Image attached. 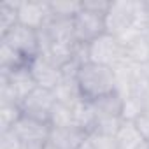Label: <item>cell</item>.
<instances>
[{
  "label": "cell",
  "mask_w": 149,
  "mask_h": 149,
  "mask_svg": "<svg viewBox=\"0 0 149 149\" xmlns=\"http://www.w3.org/2000/svg\"><path fill=\"white\" fill-rule=\"evenodd\" d=\"M77 84L83 98L97 100L116 91V77L114 70L105 65H98L93 61H86L77 72Z\"/></svg>",
  "instance_id": "cell-1"
},
{
  "label": "cell",
  "mask_w": 149,
  "mask_h": 149,
  "mask_svg": "<svg viewBox=\"0 0 149 149\" xmlns=\"http://www.w3.org/2000/svg\"><path fill=\"white\" fill-rule=\"evenodd\" d=\"M139 18V0H119L111 2V7L105 14L107 33L121 37L123 33L137 28Z\"/></svg>",
  "instance_id": "cell-2"
},
{
  "label": "cell",
  "mask_w": 149,
  "mask_h": 149,
  "mask_svg": "<svg viewBox=\"0 0 149 149\" xmlns=\"http://www.w3.org/2000/svg\"><path fill=\"white\" fill-rule=\"evenodd\" d=\"M88 46V58L93 63L105 65V67H114L121 60H125V47L119 42V39L112 33H104L93 42L86 44Z\"/></svg>",
  "instance_id": "cell-3"
},
{
  "label": "cell",
  "mask_w": 149,
  "mask_h": 149,
  "mask_svg": "<svg viewBox=\"0 0 149 149\" xmlns=\"http://www.w3.org/2000/svg\"><path fill=\"white\" fill-rule=\"evenodd\" d=\"M0 40L11 46L14 51H18L23 58L28 61L40 54V42H39V32L23 25H16L13 30H9Z\"/></svg>",
  "instance_id": "cell-4"
},
{
  "label": "cell",
  "mask_w": 149,
  "mask_h": 149,
  "mask_svg": "<svg viewBox=\"0 0 149 149\" xmlns=\"http://www.w3.org/2000/svg\"><path fill=\"white\" fill-rule=\"evenodd\" d=\"M74 30H76V39L79 44H90L107 32L105 16L83 7L81 13L74 18Z\"/></svg>",
  "instance_id": "cell-5"
},
{
  "label": "cell",
  "mask_w": 149,
  "mask_h": 149,
  "mask_svg": "<svg viewBox=\"0 0 149 149\" xmlns=\"http://www.w3.org/2000/svg\"><path fill=\"white\" fill-rule=\"evenodd\" d=\"M54 104H56L54 91L37 86L21 102V111H23V116H30V118H35V119L49 123V114H51Z\"/></svg>",
  "instance_id": "cell-6"
},
{
  "label": "cell",
  "mask_w": 149,
  "mask_h": 149,
  "mask_svg": "<svg viewBox=\"0 0 149 149\" xmlns=\"http://www.w3.org/2000/svg\"><path fill=\"white\" fill-rule=\"evenodd\" d=\"M18 16H19V25L33 28V30H42L46 28L51 19H53V11L49 2H32V0H19L18 7Z\"/></svg>",
  "instance_id": "cell-7"
},
{
  "label": "cell",
  "mask_w": 149,
  "mask_h": 149,
  "mask_svg": "<svg viewBox=\"0 0 149 149\" xmlns=\"http://www.w3.org/2000/svg\"><path fill=\"white\" fill-rule=\"evenodd\" d=\"M0 81L6 83V84L9 86V90L13 91V95L16 97V100L19 102V105H21V102L37 88L35 79H33V76H32L28 65H26V67L14 68V70H11V72L0 70Z\"/></svg>",
  "instance_id": "cell-8"
},
{
  "label": "cell",
  "mask_w": 149,
  "mask_h": 149,
  "mask_svg": "<svg viewBox=\"0 0 149 149\" xmlns=\"http://www.w3.org/2000/svg\"><path fill=\"white\" fill-rule=\"evenodd\" d=\"M28 68L32 72V76L35 79V84L39 88H46V90H54L60 81L63 79V72L60 67H56L54 63H51L47 58H44L42 54L35 56L30 60Z\"/></svg>",
  "instance_id": "cell-9"
},
{
  "label": "cell",
  "mask_w": 149,
  "mask_h": 149,
  "mask_svg": "<svg viewBox=\"0 0 149 149\" xmlns=\"http://www.w3.org/2000/svg\"><path fill=\"white\" fill-rule=\"evenodd\" d=\"M13 132L18 135L21 142H47L51 125L30 116H21V119L14 125Z\"/></svg>",
  "instance_id": "cell-10"
},
{
  "label": "cell",
  "mask_w": 149,
  "mask_h": 149,
  "mask_svg": "<svg viewBox=\"0 0 149 149\" xmlns=\"http://www.w3.org/2000/svg\"><path fill=\"white\" fill-rule=\"evenodd\" d=\"M119 42L123 44L125 47V56L128 60H132L133 63L137 65H144L149 61V40H146L140 32L135 28V30H130L126 33H123L121 37H118Z\"/></svg>",
  "instance_id": "cell-11"
},
{
  "label": "cell",
  "mask_w": 149,
  "mask_h": 149,
  "mask_svg": "<svg viewBox=\"0 0 149 149\" xmlns=\"http://www.w3.org/2000/svg\"><path fill=\"white\" fill-rule=\"evenodd\" d=\"M90 133L81 130L79 126H65V128H51L49 133V144L56 149H79L86 140Z\"/></svg>",
  "instance_id": "cell-12"
},
{
  "label": "cell",
  "mask_w": 149,
  "mask_h": 149,
  "mask_svg": "<svg viewBox=\"0 0 149 149\" xmlns=\"http://www.w3.org/2000/svg\"><path fill=\"white\" fill-rule=\"evenodd\" d=\"M51 42L63 44V46H77L76 39V30H74V19H61V18H53L51 23L40 30Z\"/></svg>",
  "instance_id": "cell-13"
},
{
  "label": "cell",
  "mask_w": 149,
  "mask_h": 149,
  "mask_svg": "<svg viewBox=\"0 0 149 149\" xmlns=\"http://www.w3.org/2000/svg\"><path fill=\"white\" fill-rule=\"evenodd\" d=\"M112 70H114V77H116V91L123 98L128 97L133 84H135V81L140 76V65H137L132 60L125 58L118 65H114Z\"/></svg>",
  "instance_id": "cell-14"
},
{
  "label": "cell",
  "mask_w": 149,
  "mask_h": 149,
  "mask_svg": "<svg viewBox=\"0 0 149 149\" xmlns=\"http://www.w3.org/2000/svg\"><path fill=\"white\" fill-rule=\"evenodd\" d=\"M116 139H118L119 149H146L147 147V140L137 128L135 121L123 119V125L119 132L116 133Z\"/></svg>",
  "instance_id": "cell-15"
},
{
  "label": "cell",
  "mask_w": 149,
  "mask_h": 149,
  "mask_svg": "<svg viewBox=\"0 0 149 149\" xmlns=\"http://www.w3.org/2000/svg\"><path fill=\"white\" fill-rule=\"evenodd\" d=\"M53 91H54L56 102H61L70 107H74L79 100H83V95L77 84V77H74V76H63V79Z\"/></svg>",
  "instance_id": "cell-16"
},
{
  "label": "cell",
  "mask_w": 149,
  "mask_h": 149,
  "mask_svg": "<svg viewBox=\"0 0 149 149\" xmlns=\"http://www.w3.org/2000/svg\"><path fill=\"white\" fill-rule=\"evenodd\" d=\"M97 118H121L123 112V97L118 91H112L105 97L93 100Z\"/></svg>",
  "instance_id": "cell-17"
},
{
  "label": "cell",
  "mask_w": 149,
  "mask_h": 149,
  "mask_svg": "<svg viewBox=\"0 0 149 149\" xmlns=\"http://www.w3.org/2000/svg\"><path fill=\"white\" fill-rule=\"evenodd\" d=\"M72 109H74V121H76V126H79L81 130H84L88 133H93L95 125H97V112H95L93 102L83 98Z\"/></svg>",
  "instance_id": "cell-18"
},
{
  "label": "cell",
  "mask_w": 149,
  "mask_h": 149,
  "mask_svg": "<svg viewBox=\"0 0 149 149\" xmlns=\"http://www.w3.org/2000/svg\"><path fill=\"white\" fill-rule=\"evenodd\" d=\"M18 7H19V0H4L0 4V37H4L9 30L19 25Z\"/></svg>",
  "instance_id": "cell-19"
},
{
  "label": "cell",
  "mask_w": 149,
  "mask_h": 149,
  "mask_svg": "<svg viewBox=\"0 0 149 149\" xmlns=\"http://www.w3.org/2000/svg\"><path fill=\"white\" fill-rule=\"evenodd\" d=\"M30 61L26 58H23L18 51H14L11 46H7L6 42L0 40V70H14L19 67H26Z\"/></svg>",
  "instance_id": "cell-20"
},
{
  "label": "cell",
  "mask_w": 149,
  "mask_h": 149,
  "mask_svg": "<svg viewBox=\"0 0 149 149\" xmlns=\"http://www.w3.org/2000/svg\"><path fill=\"white\" fill-rule=\"evenodd\" d=\"M49 125H51V128L76 126V121H74V109L70 105L56 102L53 111H51V114H49Z\"/></svg>",
  "instance_id": "cell-21"
},
{
  "label": "cell",
  "mask_w": 149,
  "mask_h": 149,
  "mask_svg": "<svg viewBox=\"0 0 149 149\" xmlns=\"http://www.w3.org/2000/svg\"><path fill=\"white\" fill-rule=\"evenodd\" d=\"M21 116L23 111L19 104H0V132L13 130Z\"/></svg>",
  "instance_id": "cell-22"
},
{
  "label": "cell",
  "mask_w": 149,
  "mask_h": 149,
  "mask_svg": "<svg viewBox=\"0 0 149 149\" xmlns=\"http://www.w3.org/2000/svg\"><path fill=\"white\" fill-rule=\"evenodd\" d=\"M53 18H61V19H74L83 9V2H76V0H56V2H49Z\"/></svg>",
  "instance_id": "cell-23"
},
{
  "label": "cell",
  "mask_w": 149,
  "mask_h": 149,
  "mask_svg": "<svg viewBox=\"0 0 149 149\" xmlns=\"http://www.w3.org/2000/svg\"><path fill=\"white\" fill-rule=\"evenodd\" d=\"M144 111H146V107H144V104L137 97L128 95V97L123 98V112H121V118L125 121H135Z\"/></svg>",
  "instance_id": "cell-24"
},
{
  "label": "cell",
  "mask_w": 149,
  "mask_h": 149,
  "mask_svg": "<svg viewBox=\"0 0 149 149\" xmlns=\"http://www.w3.org/2000/svg\"><path fill=\"white\" fill-rule=\"evenodd\" d=\"M88 140L93 149H119L116 135H105V133L93 132V133H90Z\"/></svg>",
  "instance_id": "cell-25"
},
{
  "label": "cell",
  "mask_w": 149,
  "mask_h": 149,
  "mask_svg": "<svg viewBox=\"0 0 149 149\" xmlns=\"http://www.w3.org/2000/svg\"><path fill=\"white\" fill-rule=\"evenodd\" d=\"M123 125V118H97V125L93 132L105 133V135H116Z\"/></svg>",
  "instance_id": "cell-26"
},
{
  "label": "cell",
  "mask_w": 149,
  "mask_h": 149,
  "mask_svg": "<svg viewBox=\"0 0 149 149\" xmlns=\"http://www.w3.org/2000/svg\"><path fill=\"white\" fill-rule=\"evenodd\" d=\"M0 149H23V142L13 130L0 132Z\"/></svg>",
  "instance_id": "cell-27"
},
{
  "label": "cell",
  "mask_w": 149,
  "mask_h": 149,
  "mask_svg": "<svg viewBox=\"0 0 149 149\" xmlns=\"http://www.w3.org/2000/svg\"><path fill=\"white\" fill-rule=\"evenodd\" d=\"M83 7L88 9V11H93V13H98V14L105 16L109 7H111V2H107V0H84Z\"/></svg>",
  "instance_id": "cell-28"
},
{
  "label": "cell",
  "mask_w": 149,
  "mask_h": 149,
  "mask_svg": "<svg viewBox=\"0 0 149 149\" xmlns=\"http://www.w3.org/2000/svg\"><path fill=\"white\" fill-rule=\"evenodd\" d=\"M135 125H137V128L140 130V133L146 137V140H149V109L144 111V112L135 119Z\"/></svg>",
  "instance_id": "cell-29"
},
{
  "label": "cell",
  "mask_w": 149,
  "mask_h": 149,
  "mask_svg": "<svg viewBox=\"0 0 149 149\" xmlns=\"http://www.w3.org/2000/svg\"><path fill=\"white\" fill-rule=\"evenodd\" d=\"M47 142H23V149H44Z\"/></svg>",
  "instance_id": "cell-30"
},
{
  "label": "cell",
  "mask_w": 149,
  "mask_h": 149,
  "mask_svg": "<svg viewBox=\"0 0 149 149\" xmlns=\"http://www.w3.org/2000/svg\"><path fill=\"white\" fill-rule=\"evenodd\" d=\"M140 74H142V76H144L147 81H149V61H147V63H144V65L140 67Z\"/></svg>",
  "instance_id": "cell-31"
},
{
  "label": "cell",
  "mask_w": 149,
  "mask_h": 149,
  "mask_svg": "<svg viewBox=\"0 0 149 149\" xmlns=\"http://www.w3.org/2000/svg\"><path fill=\"white\" fill-rule=\"evenodd\" d=\"M79 149H93V147H91V144H90V140H86V142H84V144H83V146H81Z\"/></svg>",
  "instance_id": "cell-32"
},
{
  "label": "cell",
  "mask_w": 149,
  "mask_h": 149,
  "mask_svg": "<svg viewBox=\"0 0 149 149\" xmlns=\"http://www.w3.org/2000/svg\"><path fill=\"white\" fill-rule=\"evenodd\" d=\"M44 149H56V147H54V146H51V144H49V142H47V144H46V147H44Z\"/></svg>",
  "instance_id": "cell-33"
},
{
  "label": "cell",
  "mask_w": 149,
  "mask_h": 149,
  "mask_svg": "<svg viewBox=\"0 0 149 149\" xmlns=\"http://www.w3.org/2000/svg\"><path fill=\"white\" fill-rule=\"evenodd\" d=\"M146 149H149V140H147V147H146Z\"/></svg>",
  "instance_id": "cell-34"
},
{
  "label": "cell",
  "mask_w": 149,
  "mask_h": 149,
  "mask_svg": "<svg viewBox=\"0 0 149 149\" xmlns=\"http://www.w3.org/2000/svg\"><path fill=\"white\" fill-rule=\"evenodd\" d=\"M146 2H147V7H149V0H146Z\"/></svg>",
  "instance_id": "cell-35"
}]
</instances>
